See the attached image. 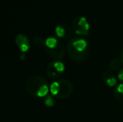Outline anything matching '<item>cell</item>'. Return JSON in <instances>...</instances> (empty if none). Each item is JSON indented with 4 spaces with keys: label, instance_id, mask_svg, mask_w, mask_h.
<instances>
[{
    "label": "cell",
    "instance_id": "7",
    "mask_svg": "<svg viewBox=\"0 0 123 122\" xmlns=\"http://www.w3.org/2000/svg\"><path fill=\"white\" fill-rule=\"evenodd\" d=\"M78 24H79V26H80L81 28L84 29V31H86V32H87L88 29H90L89 24L87 23V22H86V19L85 18H80Z\"/></svg>",
    "mask_w": 123,
    "mask_h": 122
},
{
    "label": "cell",
    "instance_id": "6",
    "mask_svg": "<svg viewBox=\"0 0 123 122\" xmlns=\"http://www.w3.org/2000/svg\"><path fill=\"white\" fill-rule=\"evenodd\" d=\"M49 93V87H48L47 84L42 85L40 87V89L39 90V91L37 93V96L39 97H44L45 95H47Z\"/></svg>",
    "mask_w": 123,
    "mask_h": 122
},
{
    "label": "cell",
    "instance_id": "12",
    "mask_svg": "<svg viewBox=\"0 0 123 122\" xmlns=\"http://www.w3.org/2000/svg\"><path fill=\"white\" fill-rule=\"evenodd\" d=\"M117 92L121 94H123V84L119 85V86L117 87Z\"/></svg>",
    "mask_w": 123,
    "mask_h": 122
},
{
    "label": "cell",
    "instance_id": "2",
    "mask_svg": "<svg viewBox=\"0 0 123 122\" xmlns=\"http://www.w3.org/2000/svg\"><path fill=\"white\" fill-rule=\"evenodd\" d=\"M72 46L79 52H82L86 49V46H87V43L85 39H78V40L73 41L72 43Z\"/></svg>",
    "mask_w": 123,
    "mask_h": 122
},
{
    "label": "cell",
    "instance_id": "5",
    "mask_svg": "<svg viewBox=\"0 0 123 122\" xmlns=\"http://www.w3.org/2000/svg\"><path fill=\"white\" fill-rule=\"evenodd\" d=\"M60 82H57L55 81L50 85V88L49 90L51 92V94L55 96H57L60 92Z\"/></svg>",
    "mask_w": 123,
    "mask_h": 122
},
{
    "label": "cell",
    "instance_id": "13",
    "mask_svg": "<svg viewBox=\"0 0 123 122\" xmlns=\"http://www.w3.org/2000/svg\"><path fill=\"white\" fill-rule=\"evenodd\" d=\"M118 79L121 80V81H122L123 80V70H121L120 73L118 74Z\"/></svg>",
    "mask_w": 123,
    "mask_h": 122
},
{
    "label": "cell",
    "instance_id": "1",
    "mask_svg": "<svg viewBox=\"0 0 123 122\" xmlns=\"http://www.w3.org/2000/svg\"><path fill=\"white\" fill-rule=\"evenodd\" d=\"M46 81L40 76H33L27 80L25 89L29 94L37 96V93L42 85H45Z\"/></svg>",
    "mask_w": 123,
    "mask_h": 122
},
{
    "label": "cell",
    "instance_id": "11",
    "mask_svg": "<svg viewBox=\"0 0 123 122\" xmlns=\"http://www.w3.org/2000/svg\"><path fill=\"white\" fill-rule=\"evenodd\" d=\"M106 84L109 85V86H114V85L117 84V80H116L115 78H109V79H107L106 80Z\"/></svg>",
    "mask_w": 123,
    "mask_h": 122
},
{
    "label": "cell",
    "instance_id": "9",
    "mask_svg": "<svg viewBox=\"0 0 123 122\" xmlns=\"http://www.w3.org/2000/svg\"><path fill=\"white\" fill-rule=\"evenodd\" d=\"M55 33H56V35L58 37L63 38L65 34V30L62 26H57L56 29H55Z\"/></svg>",
    "mask_w": 123,
    "mask_h": 122
},
{
    "label": "cell",
    "instance_id": "10",
    "mask_svg": "<svg viewBox=\"0 0 123 122\" xmlns=\"http://www.w3.org/2000/svg\"><path fill=\"white\" fill-rule=\"evenodd\" d=\"M44 104L47 106H49V107H51V106H53L54 105H55V100H54V99L52 98V96L48 95L47 97L45 98V99H44Z\"/></svg>",
    "mask_w": 123,
    "mask_h": 122
},
{
    "label": "cell",
    "instance_id": "4",
    "mask_svg": "<svg viewBox=\"0 0 123 122\" xmlns=\"http://www.w3.org/2000/svg\"><path fill=\"white\" fill-rule=\"evenodd\" d=\"M58 40L54 37H49L45 40V46L47 49H53L55 48H56L58 46Z\"/></svg>",
    "mask_w": 123,
    "mask_h": 122
},
{
    "label": "cell",
    "instance_id": "8",
    "mask_svg": "<svg viewBox=\"0 0 123 122\" xmlns=\"http://www.w3.org/2000/svg\"><path fill=\"white\" fill-rule=\"evenodd\" d=\"M53 67L55 69L57 72L60 73V72H63L65 70V65L62 62H60V61H57L55 63L53 64Z\"/></svg>",
    "mask_w": 123,
    "mask_h": 122
},
{
    "label": "cell",
    "instance_id": "14",
    "mask_svg": "<svg viewBox=\"0 0 123 122\" xmlns=\"http://www.w3.org/2000/svg\"><path fill=\"white\" fill-rule=\"evenodd\" d=\"M26 58V55H25V53H23V54H21V55H20V59H22V60H24V59H25Z\"/></svg>",
    "mask_w": 123,
    "mask_h": 122
},
{
    "label": "cell",
    "instance_id": "3",
    "mask_svg": "<svg viewBox=\"0 0 123 122\" xmlns=\"http://www.w3.org/2000/svg\"><path fill=\"white\" fill-rule=\"evenodd\" d=\"M15 42H16V44L18 45V47H20V46L23 45V44H30L27 36L24 35V34H21L17 35Z\"/></svg>",
    "mask_w": 123,
    "mask_h": 122
}]
</instances>
